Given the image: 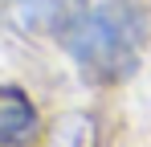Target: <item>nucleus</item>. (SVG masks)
Here are the masks:
<instances>
[{
    "instance_id": "1",
    "label": "nucleus",
    "mask_w": 151,
    "mask_h": 147,
    "mask_svg": "<svg viewBox=\"0 0 151 147\" xmlns=\"http://www.w3.org/2000/svg\"><path fill=\"white\" fill-rule=\"evenodd\" d=\"M29 24H45L57 45L98 82L135 70L143 53V12L131 0H29Z\"/></svg>"
},
{
    "instance_id": "3",
    "label": "nucleus",
    "mask_w": 151,
    "mask_h": 147,
    "mask_svg": "<svg viewBox=\"0 0 151 147\" xmlns=\"http://www.w3.org/2000/svg\"><path fill=\"white\" fill-rule=\"evenodd\" d=\"M53 147H94V122L86 119V115H74V119L57 131Z\"/></svg>"
},
{
    "instance_id": "2",
    "label": "nucleus",
    "mask_w": 151,
    "mask_h": 147,
    "mask_svg": "<svg viewBox=\"0 0 151 147\" xmlns=\"http://www.w3.org/2000/svg\"><path fill=\"white\" fill-rule=\"evenodd\" d=\"M37 127L33 102H29L17 86H0V147H17L25 143Z\"/></svg>"
}]
</instances>
